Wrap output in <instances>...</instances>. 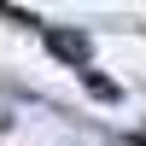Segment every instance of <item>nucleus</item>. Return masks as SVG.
<instances>
[{"instance_id": "nucleus-1", "label": "nucleus", "mask_w": 146, "mask_h": 146, "mask_svg": "<svg viewBox=\"0 0 146 146\" xmlns=\"http://www.w3.org/2000/svg\"><path fill=\"white\" fill-rule=\"evenodd\" d=\"M47 47H53L64 64H88V35H70V29H53L47 35Z\"/></svg>"}, {"instance_id": "nucleus-2", "label": "nucleus", "mask_w": 146, "mask_h": 146, "mask_svg": "<svg viewBox=\"0 0 146 146\" xmlns=\"http://www.w3.org/2000/svg\"><path fill=\"white\" fill-rule=\"evenodd\" d=\"M82 88H88L94 100H123V88H117L111 76H100V70H82Z\"/></svg>"}]
</instances>
